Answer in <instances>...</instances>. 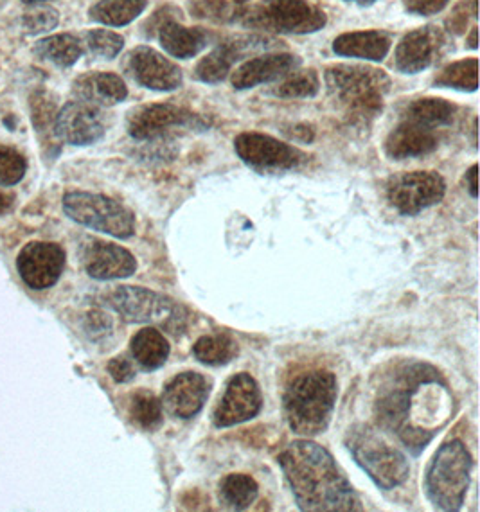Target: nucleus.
<instances>
[{"label":"nucleus","mask_w":480,"mask_h":512,"mask_svg":"<svg viewBox=\"0 0 480 512\" xmlns=\"http://www.w3.org/2000/svg\"><path fill=\"white\" fill-rule=\"evenodd\" d=\"M146 6V0H99L98 4L90 8L89 15L94 22L103 26H128L139 15H143Z\"/></svg>","instance_id":"nucleus-30"},{"label":"nucleus","mask_w":480,"mask_h":512,"mask_svg":"<svg viewBox=\"0 0 480 512\" xmlns=\"http://www.w3.org/2000/svg\"><path fill=\"white\" fill-rule=\"evenodd\" d=\"M445 195V178L436 171L401 173L387 184V202L403 216H416L439 204Z\"/></svg>","instance_id":"nucleus-11"},{"label":"nucleus","mask_w":480,"mask_h":512,"mask_svg":"<svg viewBox=\"0 0 480 512\" xmlns=\"http://www.w3.org/2000/svg\"><path fill=\"white\" fill-rule=\"evenodd\" d=\"M263 408V396L258 381L247 372H240L227 381L220 403L214 408L216 428H231L258 417Z\"/></svg>","instance_id":"nucleus-13"},{"label":"nucleus","mask_w":480,"mask_h":512,"mask_svg":"<svg viewBox=\"0 0 480 512\" xmlns=\"http://www.w3.org/2000/svg\"><path fill=\"white\" fill-rule=\"evenodd\" d=\"M83 45L89 49L90 54L103 58V60H112L123 51L125 38L117 35L114 31H108V29H92L85 35V44Z\"/></svg>","instance_id":"nucleus-35"},{"label":"nucleus","mask_w":480,"mask_h":512,"mask_svg":"<svg viewBox=\"0 0 480 512\" xmlns=\"http://www.w3.org/2000/svg\"><path fill=\"white\" fill-rule=\"evenodd\" d=\"M439 146L437 130L410 123L401 119V123L385 139V153L392 160L418 159L430 155Z\"/></svg>","instance_id":"nucleus-21"},{"label":"nucleus","mask_w":480,"mask_h":512,"mask_svg":"<svg viewBox=\"0 0 480 512\" xmlns=\"http://www.w3.org/2000/svg\"><path fill=\"white\" fill-rule=\"evenodd\" d=\"M83 42L78 36L62 33V35L49 36L36 42L35 54L45 62H51L56 67H72L83 54Z\"/></svg>","instance_id":"nucleus-27"},{"label":"nucleus","mask_w":480,"mask_h":512,"mask_svg":"<svg viewBox=\"0 0 480 512\" xmlns=\"http://www.w3.org/2000/svg\"><path fill=\"white\" fill-rule=\"evenodd\" d=\"M452 0H403L405 11L416 17H432L441 13Z\"/></svg>","instance_id":"nucleus-41"},{"label":"nucleus","mask_w":480,"mask_h":512,"mask_svg":"<svg viewBox=\"0 0 480 512\" xmlns=\"http://www.w3.org/2000/svg\"><path fill=\"white\" fill-rule=\"evenodd\" d=\"M130 349L134 354L135 362L141 365L146 372H153L160 369L168 362L171 347H169L166 336L160 333L157 327H144L139 333H135Z\"/></svg>","instance_id":"nucleus-25"},{"label":"nucleus","mask_w":480,"mask_h":512,"mask_svg":"<svg viewBox=\"0 0 480 512\" xmlns=\"http://www.w3.org/2000/svg\"><path fill=\"white\" fill-rule=\"evenodd\" d=\"M326 22V13L312 0H261L241 17L243 27L276 35H310Z\"/></svg>","instance_id":"nucleus-7"},{"label":"nucleus","mask_w":480,"mask_h":512,"mask_svg":"<svg viewBox=\"0 0 480 512\" xmlns=\"http://www.w3.org/2000/svg\"><path fill=\"white\" fill-rule=\"evenodd\" d=\"M63 211L83 227L98 230L117 239L132 238L135 216L125 205L105 195L74 191L63 196Z\"/></svg>","instance_id":"nucleus-8"},{"label":"nucleus","mask_w":480,"mask_h":512,"mask_svg":"<svg viewBox=\"0 0 480 512\" xmlns=\"http://www.w3.org/2000/svg\"><path fill=\"white\" fill-rule=\"evenodd\" d=\"M168 20H180V9L175 6H162L153 13L152 17L144 22L143 35L146 38H153L159 33L160 27Z\"/></svg>","instance_id":"nucleus-40"},{"label":"nucleus","mask_w":480,"mask_h":512,"mask_svg":"<svg viewBox=\"0 0 480 512\" xmlns=\"http://www.w3.org/2000/svg\"><path fill=\"white\" fill-rule=\"evenodd\" d=\"M18 274L33 290H47L62 277L65 252L56 243L33 241L20 250L17 257Z\"/></svg>","instance_id":"nucleus-16"},{"label":"nucleus","mask_w":480,"mask_h":512,"mask_svg":"<svg viewBox=\"0 0 480 512\" xmlns=\"http://www.w3.org/2000/svg\"><path fill=\"white\" fill-rule=\"evenodd\" d=\"M446 36L437 26H423L403 36L394 51V65L403 74L427 71L445 53Z\"/></svg>","instance_id":"nucleus-14"},{"label":"nucleus","mask_w":480,"mask_h":512,"mask_svg":"<svg viewBox=\"0 0 480 512\" xmlns=\"http://www.w3.org/2000/svg\"><path fill=\"white\" fill-rule=\"evenodd\" d=\"M470 20H477V0H463L461 4H457L452 15L446 18V29L454 35H461L466 31Z\"/></svg>","instance_id":"nucleus-39"},{"label":"nucleus","mask_w":480,"mask_h":512,"mask_svg":"<svg viewBox=\"0 0 480 512\" xmlns=\"http://www.w3.org/2000/svg\"><path fill=\"white\" fill-rule=\"evenodd\" d=\"M74 96L94 106H114L128 98L125 81L112 72H89L72 83Z\"/></svg>","instance_id":"nucleus-22"},{"label":"nucleus","mask_w":480,"mask_h":512,"mask_svg":"<svg viewBox=\"0 0 480 512\" xmlns=\"http://www.w3.org/2000/svg\"><path fill=\"white\" fill-rule=\"evenodd\" d=\"M162 49L178 60L195 58L211 42L209 31L204 27H187L180 20L164 22L157 33Z\"/></svg>","instance_id":"nucleus-23"},{"label":"nucleus","mask_w":480,"mask_h":512,"mask_svg":"<svg viewBox=\"0 0 480 512\" xmlns=\"http://www.w3.org/2000/svg\"><path fill=\"white\" fill-rule=\"evenodd\" d=\"M473 459L464 442H445L430 462L425 477L428 500L439 511H461L470 487Z\"/></svg>","instance_id":"nucleus-4"},{"label":"nucleus","mask_w":480,"mask_h":512,"mask_svg":"<svg viewBox=\"0 0 480 512\" xmlns=\"http://www.w3.org/2000/svg\"><path fill=\"white\" fill-rule=\"evenodd\" d=\"M128 133L137 141H155L177 130H204L200 115L171 103L137 106L128 114Z\"/></svg>","instance_id":"nucleus-9"},{"label":"nucleus","mask_w":480,"mask_h":512,"mask_svg":"<svg viewBox=\"0 0 480 512\" xmlns=\"http://www.w3.org/2000/svg\"><path fill=\"white\" fill-rule=\"evenodd\" d=\"M455 115L457 106L454 103L441 98H423L409 103L401 119L439 130L454 123Z\"/></svg>","instance_id":"nucleus-26"},{"label":"nucleus","mask_w":480,"mask_h":512,"mask_svg":"<svg viewBox=\"0 0 480 512\" xmlns=\"http://www.w3.org/2000/svg\"><path fill=\"white\" fill-rule=\"evenodd\" d=\"M58 22H60V13L51 6H44V4L27 11L24 18H22V26L29 35H40V33L53 31L54 27L58 26Z\"/></svg>","instance_id":"nucleus-38"},{"label":"nucleus","mask_w":480,"mask_h":512,"mask_svg":"<svg viewBox=\"0 0 480 512\" xmlns=\"http://www.w3.org/2000/svg\"><path fill=\"white\" fill-rule=\"evenodd\" d=\"M24 4H29V6H36V4H44L47 0H22Z\"/></svg>","instance_id":"nucleus-48"},{"label":"nucleus","mask_w":480,"mask_h":512,"mask_svg":"<svg viewBox=\"0 0 480 512\" xmlns=\"http://www.w3.org/2000/svg\"><path fill=\"white\" fill-rule=\"evenodd\" d=\"M108 372L112 376V380L117 383H128L135 378L134 363L130 362L125 356H117L114 360H110L107 365Z\"/></svg>","instance_id":"nucleus-43"},{"label":"nucleus","mask_w":480,"mask_h":512,"mask_svg":"<svg viewBox=\"0 0 480 512\" xmlns=\"http://www.w3.org/2000/svg\"><path fill=\"white\" fill-rule=\"evenodd\" d=\"M81 263L85 272L98 281L126 279L137 270V261L126 248L99 239H89L83 245Z\"/></svg>","instance_id":"nucleus-19"},{"label":"nucleus","mask_w":480,"mask_h":512,"mask_svg":"<svg viewBox=\"0 0 480 512\" xmlns=\"http://www.w3.org/2000/svg\"><path fill=\"white\" fill-rule=\"evenodd\" d=\"M344 2H351V4H356V6H360V8H369V6H373V4H376L378 0H344Z\"/></svg>","instance_id":"nucleus-46"},{"label":"nucleus","mask_w":480,"mask_h":512,"mask_svg":"<svg viewBox=\"0 0 480 512\" xmlns=\"http://www.w3.org/2000/svg\"><path fill=\"white\" fill-rule=\"evenodd\" d=\"M27 162L15 148L0 146V186H15L26 175Z\"/></svg>","instance_id":"nucleus-37"},{"label":"nucleus","mask_w":480,"mask_h":512,"mask_svg":"<svg viewBox=\"0 0 480 512\" xmlns=\"http://www.w3.org/2000/svg\"><path fill=\"white\" fill-rule=\"evenodd\" d=\"M277 462L301 511H364L355 489L338 468L333 455L317 442L308 439L290 442L279 453Z\"/></svg>","instance_id":"nucleus-1"},{"label":"nucleus","mask_w":480,"mask_h":512,"mask_svg":"<svg viewBox=\"0 0 480 512\" xmlns=\"http://www.w3.org/2000/svg\"><path fill=\"white\" fill-rule=\"evenodd\" d=\"M107 132L105 115L99 106L85 101H71L54 119V137L72 146H90L103 139Z\"/></svg>","instance_id":"nucleus-15"},{"label":"nucleus","mask_w":480,"mask_h":512,"mask_svg":"<svg viewBox=\"0 0 480 512\" xmlns=\"http://www.w3.org/2000/svg\"><path fill=\"white\" fill-rule=\"evenodd\" d=\"M434 85L441 89L475 92L479 87V60L466 58V60L450 63L448 67L437 74Z\"/></svg>","instance_id":"nucleus-32"},{"label":"nucleus","mask_w":480,"mask_h":512,"mask_svg":"<svg viewBox=\"0 0 480 512\" xmlns=\"http://www.w3.org/2000/svg\"><path fill=\"white\" fill-rule=\"evenodd\" d=\"M162 410H164L162 403L153 392L139 390L130 399L128 414L139 428H143L146 432H153L162 424V417H164Z\"/></svg>","instance_id":"nucleus-34"},{"label":"nucleus","mask_w":480,"mask_h":512,"mask_svg":"<svg viewBox=\"0 0 480 512\" xmlns=\"http://www.w3.org/2000/svg\"><path fill=\"white\" fill-rule=\"evenodd\" d=\"M128 72L144 89L173 92L184 83V74L177 63L171 62L153 47L141 45L128 54Z\"/></svg>","instance_id":"nucleus-17"},{"label":"nucleus","mask_w":480,"mask_h":512,"mask_svg":"<svg viewBox=\"0 0 480 512\" xmlns=\"http://www.w3.org/2000/svg\"><path fill=\"white\" fill-rule=\"evenodd\" d=\"M347 450L356 464L380 489H396L409 478L410 464L400 450L383 441L382 435L369 426H355L347 433Z\"/></svg>","instance_id":"nucleus-5"},{"label":"nucleus","mask_w":480,"mask_h":512,"mask_svg":"<svg viewBox=\"0 0 480 512\" xmlns=\"http://www.w3.org/2000/svg\"><path fill=\"white\" fill-rule=\"evenodd\" d=\"M320 78L315 69H295L286 74L283 80H279L272 94L283 99H308L315 98L319 94Z\"/></svg>","instance_id":"nucleus-33"},{"label":"nucleus","mask_w":480,"mask_h":512,"mask_svg":"<svg viewBox=\"0 0 480 512\" xmlns=\"http://www.w3.org/2000/svg\"><path fill=\"white\" fill-rule=\"evenodd\" d=\"M477 171H479V166L477 164H473L472 168L468 169V173H466V184H468V191H470V195L473 198H477L479 196V189H477Z\"/></svg>","instance_id":"nucleus-44"},{"label":"nucleus","mask_w":480,"mask_h":512,"mask_svg":"<svg viewBox=\"0 0 480 512\" xmlns=\"http://www.w3.org/2000/svg\"><path fill=\"white\" fill-rule=\"evenodd\" d=\"M301 67V58L288 53L259 54L252 60L241 63L232 72L231 83L236 90H249L259 85H267L274 81L283 80L286 74Z\"/></svg>","instance_id":"nucleus-20"},{"label":"nucleus","mask_w":480,"mask_h":512,"mask_svg":"<svg viewBox=\"0 0 480 512\" xmlns=\"http://www.w3.org/2000/svg\"><path fill=\"white\" fill-rule=\"evenodd\" d=\"M105 302L130 324H153L177 336L187 327L189 315L182 304L146 288L117 286Z\"/></svg>","instance_id":"nucleus-6"},{"label":"nucleus","mask_w":480,"mask_h":512,"mask_svg":"<svg viewBox=\"0 0 480 512\" xmlns=\"http://www.w3.org/2000/svg\"><path fill=\"white\" fill-rule=\"evenodd\" d=\"M391 45V35L385 31H353L335 38L333 53L365 62H382L391 51Z\"/></svg>","instance_id":"nucleus-24"},{"label":"nucleus","mask_w":480,"mask_h":512,"mask_svg":"<svg viewBox=\"0 0 480 512\" xmlns=\"http://www.w3.org/2000/svg\"><path fill=\"white\" fill-rule=\"evenodd\" d=\"M211 392V381L200 372L177 374L162 392V408L177 419H193L202 412Z\"/></svg>","instance_id":"nucleus-18"},{"label":"nucleus","mask_w":480,"mask_h":512,"mask_svg":"<svg viewBox=\"0 0 480 512\" xmlns=\"http://www.w3.org/2000/svg\"><path fill=\"white\" fill-rule=\"evenodd\" d=\"M85 331L90 338L98 340L112 331V320L103 311H90L85 318Z\"/></svg>","instance_id":"nucleus-42"},{"label":"nucleus","mask_w":480,"mask_h":512,"mask_svg":"<svg viewBox=\"0 0 480 512\" xmlns=\"http://www.w3.org/2000/svg\"><path fill=\"white\" fill-rule=\"evenodd\" d=\"M249 6L250 0H187L191 17L213 24H232L241 20Z\"/></svg>","instance_id":"nucleus-28"},{"label":"nucleus","mask_w":480,"mask_h":512,"mask_svg":"<svg viewBox=\"0 0 480 512\" xmlns=\"http://www.w3.org/2000/svg\"><path fill=\"white\" fill-rule=\"evenodd\" d=\"M196 360L209 367H222L238 356V344L227 335L202 336L193 345Z\"/></svg>","instance_id":"nucleus-31"},{"label":"nucleus","mask_w":480,"mask_h":512,"mask_svg":"<svg viewBox=\"0 0 480 512\" xmlns=\"http://www.w3.org/2000/svg\"><path fill=\"white\" fill-rule=\"evenodd\" d=\"M15 204V198L13 195H8V193H4V191H0V214H4V212H8L11 207Z\"/></svg>","instance_id":"nucleus-45"},{"label":"nucleus","mask_w":480,"mask_h":512,"mask_svg":"<svg viewBox=\"0 0 480 512\" xmlns=\"http://www.w3.org/2000/svg\"><path fill=\"white\" fill-rule=\"evenodd\" d=\"M56 114H58V108H56L53 96L45 90H36L35 94L31 96V119H33L38 135L44 133L45 137L49 132L54 135Z\"/></svg>","instance_id":"nucleus-36"},{"label":"nucleus","mask_w":480,"mask_h":512,"mask_svg":"<svg viewBox=\"0 0 480 512\" xmlns=\"http://www.w3.org/2000/svg\"><path fill=\"white\" fill-rule=\"evenodd\" d=\"M329 98L355 124H369L382 114L391 78L371 65L338 63L324 72Z\"/></svg>","instance_id":"nucleus-2"},{"label":"nucleus","mask_w":480,"mask_h":512,"mask_svg":"<svg viewBox=\"0 0 480 512\" xmlns=\"http://www.w3.org/2000/svg\"><path fill=\"white\" fill-rule=\"evenodd\" d=\"M259 495L258 482L243 473H231L222 478L218 486V498L225 509L245 511L256 502Z\"/></svg>","instance_id":"nucleus-29"},{"label":"nucleus","mask_w":480,"mask_h":512,"mask_svg":"<svg viewBox=\"0 0 480 512\" xmlns=\"http://www.w3.org/2000/svg\"><path fill=\"white\" fill-rule=\"evenodd\" d=\"M337 398V378L333 372H303L286 387V421L294 433L303 437L324 433L328 430Z\"/></svg>","instance_id":"nucleus-3"},{"label":"nucleus","mask_w":480,"mask_h":512,"mask_svg":"<svg viewBox=\"0 0 480 512\" xmlns=\"http://www.w3.org/2000/svg\"><path fill=\"white\" fill-rule=\"evenodd\" d=\"M277 42L270 36H236L223 44L216 45L211 53L204 56L195 69V78L202 83H220L231 74L232 67L250 53L276 49Z\"/></svg>","instance_id":"nucleus-12"},{"label":"nucleus","mask_w":480,"mask_h":512,"mask_svg":"<svg viewBox=\"0 0 480 512\" xmlns=\"http://www.w3.org/2000/svg\"><path fill=\"white\" fill-rule=\"evenodd\" d=\"M234 151L241 162L258 173H281L303 164L306 155L299 148L265 133L245 132L234 139Z\"/></svg>","instance_id":"nucleus-10"},{"label":"nucleus","mask_w":480,"mask_h":512,"mask_svg":"<svg viewBox=\"0 0 480 512\" xmlns=\"http://www.w3.org/2000/svg\"><path fill=\"white\" fill-rule=\"evenodd\" d=\"M468 47L477 49V27H472V33H470V38H468Z\"/></svg>","instance_id":"nucleus-47"}]
</instances>
